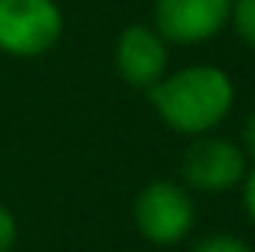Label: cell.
<instances>
[{"label": "cell", "instance_id": "9", "mask_svg": "<svg viewBox=\"0 0 255 252\" xmlns=\"http://www.w3.org/2000/svg\"><path fill=\"white\" fill-rule=\"evenodd\" d=\"M18 241V226H15V217L9 208L0 205V252H12Z\"/></svg>", "mask_w": 255, "mask_h": 252}, {"label": "cell", "instance_id": "11", "mask_svg": "<svg viewBox=\"0 0 255 252\" xmlns=\"http://www.w3.org/2000/svg\"><path fill=\"white\" fill-rule=\"evenodd\" d=\"M244 154H253L255 157V113L247 119V125H244Z\"/></svg>", "mask_w": 255, "mask_h": 252}, {"label": "cell", "instance_id": "10", "mask_svg": "<svg viewBox=\"0 0 255 252\" xmlns=\"http://www.w3.org/2000/svg\"><path fill=\"white\" fill-rule=\"evenodd\" d=\"M244 208H247L250 220L255 223V166L244 175Z\"/></svg>", "mask_w": 255, "mask_h": 252}, {"label": "cell", "instance_id": "7", "mask_svg": "<svg viewBox=\"0 0 255 252\" xmlns=\"http://www.w3.org/2000/svg\"><path fill=\"white\" fill-rule=\"evenodd\" d=\"M229 21L244 45L255 48V0H232Z\"/></svg>", "mask_w": 255, "mask_h": 252}, {"label": "cell", "instance_id": "2", "mask_svg": "<svg viewBox=\"0 0 255 252\" xmlns=\"http://www.w3.org/2000/svg\"><path fill=\"white\" fill-rule=\"evenodd\" d=\"M63 36L57 0H0V51L12 57H42Z\"/></svg>", "mask_w": 255, "mask_h": 252}, {"label": "cell", "instance_id": "4", "mask_svg": "<svg viewBox=\"0 0 255 252\" xmlns=\"http://www.w3.org/2000/svg\"><path fill=\"white\" fill-rule=\"evenodd\" d=\"M181 175L196 193H223L238 187L247 175V154L226 136H202L184 151Z\"/></svg>", "mask_w": 255, "mask_h": 252}, {"label": "cell", "instance_id": "8", "mask_svg": "<svg viewBox=\"0 0 255 252\" xmlns=\"http://www.w3.org/2000/svg\"><path fill=\"white\" fill-rule=\"evenodd\" d=\"M190 252H255L244 238H238V235H208V238H202Z\"/></svg>", "mask_w": 255, "mask_h": 252}, {"label": "cell", "instance_id": "6", "mask_svg": "<svg viewBox=\"0 0 255 252\" xmlns=\"http://www.w3.org/2000/svg\"><path fill=\"white\" fill-rule=\"evenodd\" d=\"M166 65H169V54L160 33H154L145 24H133L122 30L116 42V68L125 83L136 89H148L166 74Z\"/></svg>", "mask_w": 255, "mask_h": 252}, {"label": "cell", "instance_id": "1", "mask_svg": "<svg viewBox=\"0 0 255 252\" xmlns=\"http://www.w3.org/2000/svg\"><path fill=\"white\" fill-rule=\"evenodd\" d=\"M148 101L172 130L199 136L229 116L235 104V83L217 65H187L148 86Z\"/></svg>", "mask_w": 255, "mask_h": 252}, {"label": "cell", "instance_id": "3", "mask_svg": "<svg viewBox=\"0 0 255 252\" xmlns=\"http://www.w3.org/2000/svg\"><path fill=\"white\" fill-rule=\"evenodd\" d=\"M133 220L145 241L157 247H175L193 229V199L175 181H151L136 196Z\"/></svg>", "mask_w": 255, "mask_h": 252}, {"label": "cell", "instance_id": "5", "mask_svg": "<svg viewBox=\"0 0 255 252\" xmlns=\"http://www.w3.org/2000/svg\"><path fill=\"white\" fill-rule=\"evenodd\" d=\"M232 0H157L154 27L163 39L178 45H196L223 30Z\"/></svg>", "mask_w": 255, "mask_h": 252}]
</instances>
